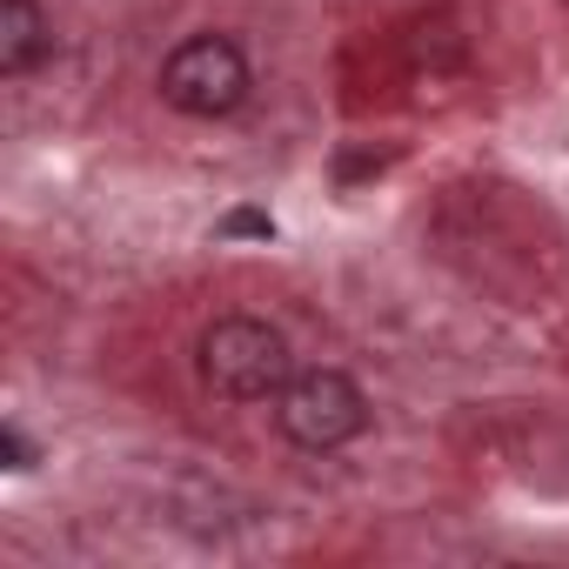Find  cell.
<instances>
[{
  "label": "cell",
  "mask_w": 569,
  "mask_h": 569,
  "mask_svg": "<svg viewBox=\"0 0 569 569\" xmlns=\"http://www.w3.org/2000/svg\"><path fill=\"white\" fill-rule=\"evenodd\" d=\"M289 342L281 329L254 322V316H221L208 336H201V382L228 402H268L289 389Z\"/></svg>",
  "instance_id": "6da1fadb"
},
{
  "label": "cell",
  "mask_w": 569,
  "mask_h": 569,
  "mask_svg": "<svg viewBox=\"0 0 569 569\" xmlns=\"http://www.w3.org/2000/svg\"><path fill=\"white\" fill-rule=\"evenodd\" d=\"M274 422H281V436H289L296 449L329 456V449H342V442H356L369 429V402H362V389L342 369H302V376H289V389L274 396Z\"/></svg>",
  "instance_id": "7a4b0ae2"
},
{
  "label": "cell",
  "mask_w": 569,
  "mask_h": 569,
  "mask_svg": "<svg viewBox=\"0 0 569 569\" xmlns=\"http://www.w3.org/2000/svg\"><path fill=\"white\" fill-rule=\"evenodd\" d=\"M161 101L188 121H214V114H234L248 101V61L234 41L221 34H194L181 41L168 61H161Z\"/></svg>",
  "instance_id": "3957f363"
},
{
  "label": "cell",
  "mask_w": 569,
  "mask_h": 569,
  "mask_svg": "<svg viewBox=\"0 0 569 569\" xmlns=\"http://www.w3.org/2000/svg\"><path fill=\"white\" fill-rule=\"evenodd\" d=\"M469 61V34H462V21L449 14V8H436V14H422L416 28H409V68L416 74H456Z\"/></svg>",
  "instance_id": "277c9868"
},
{
  "label": "cell",
  "mask_w": 569,
  "mask_h": 569,
  "mask_svg": "<svg viewBox=\"0 0 569 569\" xmlns=\"http://www.w3.org/2000/svg\"><path fill=\"white\" fill-rule=\"evenodd\" d=\"M48 21H41V8L34 0H0V74H28L41 54H48Z\"/></svg>",
  "instance_id": "5b68a950"
},
{
  "label": "cell",
  "mask_w": 569,
  "mask_h": 569,
  "mask_svg": "<svg viewBox=\"0 0 569 569\" xmlns=\"http://www.w3.org/2000/svg\"><path fill=\"white\" fill-rule=\"evenodd\" d=\"M228 234H268V214L241 208V214H228Z\"/></svg>",
  "instance_id": "8992f818"
}]
</instances>
